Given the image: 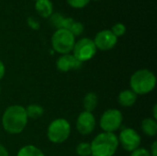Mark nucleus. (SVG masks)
Here are the masks:
<instances>
[{
	"instance_id": "f257e3e1",
	"label": "nucleus",
	"mask_w": 157,
	"mask_h": 156,
	"mask_svg": "<svg viewBox=\"0 0 157 156\" xmlns=\"http://www.w3.org/2000/svg\"><path fill=\"white\" fill-rule=\"evenodd\" d=\"M28 120L25 108L20 105H12L7 107L3 113L2 126L9 134H19L25 130Z\"/></svg>"
},
{
	"instance_id": "f03ea898",
	"label": "nucleus",
	"mask_w": 157,
	"mask_h": 156,
	"mask_svg": "<svg viewBox=\"0 0 157 156\" xmlns=\"http://www.w3.org/2000/svg\"><path fill=\"white\" fill-rule=\"evenodd\" d=\"M90 144L92 156H113L120 145L115 133L104 131L98 134Z\"/></svg>"
},
{
	"instance_id": "7ed1b4c3",
	"label": "nucleus",
	"mask_w": 157,
	"mask_h": 156,
	"mask_svg": "<svg viewBox=\"0 0 157 156\" xmlns=\"http://www.w3.org/2000/svg\"><path fill=\"white\" fill-rule=\"evenodd\" d=\"M130 86L137 96L149 94L156 86L155 74L148 69H140L131 76Z\"/></svg>"
},
{
	"instance_id": "20e7f679",
	"label": "nucleus",
	"mask_w": 157,
	"mask_h": 156,
	"mask_svg": "<svg viewBox=\"0 0 157 156\" xmlns=\"http://www.w3.org/2000/svg\"><path fill=\"white\" fill-rule=\"evenodd\" d=\"M71 125L69 121L63 118H58L52 120L47 129V137L52 143H63L70 136Z\"/></svg>"
},
{
	"instance_id": "39448f33",
	"label": "nucleus",
	"mask_w": 157,
	"mask_h": 156,
	"mask_svg": "<svg viewBox=\"0 0 157 156\" xmlns=\"http://www.w3.org/2000/svg\"><path fill=\"white\" fill-rule=\"evenodd\" d=\"M52 49L60 53L67 54L73 51L74 45L75 43V37L67 29H59L54 31L52 36Z\"/></svg>"
},
{
	"instance_id": "423d86ee",
	"label": "nucleus",
	"mask_w": 157,
	"mask_h": 156,
	"mask_svg": "<svg viewBox=\"0 0 157 156\" xmlns=\"http://www.w3.org/2000/svg\"><path fill=\"white\" fill-rule=\"evenodd\" d=\"M97 47L94 43V40L90 38H82L75 41L72 54L79 62L84 63L91 60L97 53Z\"/></svg>"
},
{
	"instance_id": "0eeeda50",
	"label": "nucleus",
	"mask_w": 157,
	"mask_h": 156,
	"mask_svg": "<svg viewBox=\"0 0 157 156\" xmlns=\"http://www.w3.org/2000/svg\"><path fill=\"white\" fill-rule=\"evenodd\" d=\"M123 121L122 113L117 108H109L103 112L99 120V126L104 132L114 133L118 131Z\"/></svg>"
},
{
	"instance_id": "6e6552de",
	"label": "nucleus",
	"mask_w": 157,
	"mask_h": 156,
	"mask_svg": "<svg viewBox=\"0 0 157 156\" xmlns=\"http://www.w3.org/2000/svg\"><path fill=\"white\" fill-rule=\"evenodd\" d=\"M119 144L121 145V147L127 151V152H132L140 147L141 145V136L140 134L132 128L124 129L121 131L119 137H118Z\"/></svg>"
},
{
	"instance_id": "1a4fd4ad",
	"label": "nucleus",
	"mask_w": 157,
	"mask_h": 156,
	"mask_svg": "<svg viewBox=\"0 0 157 156\" xmlns=\"http://www.w3.org/2000/svg\"><path fill=\"white\" fill-rule=\"evenodd\" d=\"M76 130L81 135H89L96 128L97 121L92 112L82 111L76 119Z\"/></svg>"
},
{
	"instance_id": "9d476101",
	"label": "nucleus",
	"mask_w": 157,
	"mask_h": 156,
	"mask_svg": "<svg viewBox=\"0 0 157 156\" xmlns=\"http://www.w3.org/2000/svg\"><path fill=\"white\" fill-rule=\"evenodd\" d=\"M93 40L98 50L109 51L116 46L118 38L112 33L110 29H103L96 34Z\"/></svg>"
},
{
	"instance_id": "9b49d317",
	"label": "nucleus",
	"mask_w": 157,
	"mask_h": 156,
	"mask_svg": "<svg viewBox=\"0 0 157 156\" xmlns=\"http://www.w3.org/2000/svg\"><path fill=\"white\" fill-rule=\"evenodd\" d=\"M83 63L79 62L75 57L71 54H63L56 61V68L62 73H67L69 71L79 70L82 67Z\"/></svg>"
},
{
	"instance_id": "f8f14e48",
	"label": "nucleus",
	"mask_w": 157,
	"mask_h": 156,
	"mask_svg": "<svg viewBox=\"0 0 157 156\" xmlns=\"http://www.w3.org/2000/svg\"><path fill=\"white\" fill-rule=\"evenodd\" d=\"M35 10L43 18H48L53 13V4L51 0L35 1Z\"/></svg>"
},
{
	"instance_id": "ddd939ff",
	"label": "nucleus",
	"mask_w": 157,
	"mask_h": 156,
	"mask_svg": "<svg viewBox=\"0 0 157 156\" xmlns=\"http://www.w3.org/2000/svg\"><path fill=\"white\" fill-rule=\"evenodd\" d=\"M137 101V95L131 89H125L121 91L118 96V102L121 106L130 108Z\"/></svg>"
},
{
	"instance_id": "4468645a",
	"label": "nucleus",
	"mask_w": 157,
	"mask_h": 156,
	"mask_svg": "<svg viewBox=\"0 0 157 156\" xmlns=\"http://www.w3.org/2000/svg\"><path fill=\"white\" fill-rule=\"evenodd\" d=\"M143 132L149 137H154L157 133L156 120L153 118H145L141 124Z\"/></svg>"
},
{
	"instance_id": "2eb2a0df",
	"label": "nucleus",
	"mask_w": 157,
	"mask_h": 156,
	"mask_svg": "<svg viewBox=\"0 0 157 156\" xmlns=\"http://www.w3.org/2000/svg\"><path fill=\"white\" fill-rule=\"evenodd\" d=\"M98 103V97L94 92L87 93L83 98V108L85 111L92 112L96 109Z\"/></svg>"
},
{
	"instance_id": "dca6fc26",
	"label": "nucleus",
	"mask_w": 157,
	"mask_h": 156,
	"mask_svg": "<svg viewBox=\"0 0 157 156\" xmlns=\"http://www.w3.org/2000/svg\"><path fill=\"white\" fill-rule=\"evenodd\" d=\"M25 109H26L28 119L38 120L41 118L44 114V108L40 105H38V104H30Z\"/></svg>"
},
{
	"instance_id": "f3484780",
	"label": "nucleus",
	"mask_w": 157,
	"mask_h": 156,
	"mask_svg": "<svg viewBox=\"0 0 157 156\" xmlns=\"http://www.w3.org/2000/svg\"><path fill=\"white\" fill-rule=\"evenodd\" d=\"M17 156H45L44 154L42 153V151L38 148L37 146L29 144V145H25L23 147H21L18 152Z\"/></svg>"
},
{
	"instance_id": "a211bd4d",
	"label": "nucleus",
	"mask_w": 157,
	"mask_h": 156,
	"mask_svg": "<svg viewBox=\"0 0 157 156\" xmlns=\"http://www.w3.org/2000/svg\"><path fill=\"white\" fill-rule=\"evenodd\" d=\"M75 152L79 156H91V144L89 143H80L76 146Z\"/></svg>"
},
{
	"instance_id": "6ab92c4d",
	"label": "nucleus",
	"mask_w": 157,
	"mask_h": 156,
	"mask_svg": "<svg viewBox=\"0 0 157 156\" xmlns=\"http://www.w3.org/2000/svg\"><path fill=\"white\" fill-rule=\"evenodd\" d=\"M49 18H50V24H51L52 27L55 28L56 29H62L63 21V18H64V17L63 15H61L60 13L55 12V13H52Z\"/></svg>"
},
{
	"instance_id": "aec40b11",
	"label": "nucleus",
	"mask_w": 157,
	"mask_h": 156,
	"mask_svg": "<svg viewBox=\"0 0 157 156\" xmlns=\"http://www.w3.org/2000/svg\"><path fill=\"white\" fill-rule=\"evenodd\" d=\"M110 30L112 31V33L117 38H119V37H121V36H123L125 34V32H126V26L123 23H116L115 25L112 26Z\"/></svg>"
},
{
	"instance_id": "412c9836",
	"label": "nucleus",
	"mask_w": 157,
	"mask_h": 156,
	"mask_svg": "<svg viewBox=\"0 0 157 156\" xmlns=\"http://www.w3.org/2000/svg\"><path fill=\"white\" fill-rule=\"evenodd\" d=\"M69 31H70L75 37L80 36V35L84 32V25H83L81 22L75 21V22H74L73 25L71 26Z\"/></svg>"
},
{
	"instance_id": "4be33fe9",
	"label": "nucleus",
	"mask_w": 157,
	"mask_h": 156,
	"mask_svg": "<svg viewBox=\"0 0 157 156\" xmlns=\"http://www.w3.org/2000/svg\"><path fill=\"white\" fill-rule=\"evenodd\" d=\"M66 2L70 6L74 8L81 9V8L86 7L89 4L90 0H66Z\"/></svg>"
},
{
	"instance_id": "5701e85b",
	"label": "nucleus",
	"mask_w": 157,
	"mask_h": 156,
	"mask_svg": "<svg viewBox=\"0 0 157 156\" xmlns=\"http://www.w3.org/2000/svg\"><path fill=\"white\" fill-rule=\"evenodd\" d=\"M27 22H28L29 27L30 29H34V30H38V29H40V21H39L35 17H32V16L29 17Z\"/></svg>"
},
{
	"instance_id": "b1692460",
	"label": "nucleus",
	"mask_w": 157,
	"mask_h": 156,
	"mask_svg": "<svg viewBox=\"0 0 157 156\" xmlns=\"http://www.w3.org/2000/svg\"><path fill=\"white\" fill-rule=\"evenodd\" d=\"M130 156H151V154L147 149L143 148V147H139L136 150L132 151Z\"/></svg>"
},
{
	"instance_id": "393cba45",
	"label": "nucleus",
	"mask_w": 157,
	"mask_h": 156,
	"mask_svg": "<svg viewBox=\"0 0 157 156\" xmlns=\"http://www.w3.org/2000/svg\"><path fill=\"white\" fill-rule=\"evenodd\" d=\"M74 22H75V19L73 17H64L63 21V25H62V29L69 30Z\"/></svg>"
},
{
	"instance_id": "a878e982",
	"label": "nucleus",
	"mask_w": 157,
	"mask_h": 156,
	"mask_svg": "<svg viewBox=\"0 0 157 156\" xmlns=\"http://www.w3.org/2000/svg\"><path fill=\"white\" fill-rule=\"evenodd\" d=\"M150 154L151 156H157V143L154 142L151 148H150Z\"/></svg>"
},
{
	"instance_id": "bb28decb",
	"label": "nucleus",
	"mask_w": 157,
	"mask_h": 156,
	"mask_svg": "<svg viewBox=\"0 0 157 156\" xmlns=\"http://www.w3.org/2000/svg\"><path fill=\"white\" fill-rule=\"evenodd\" d=\"M5 73H6V67H5V64H4V63L0 60V80L4 77Z\"/></svg>"
},
{
	"instance_id": "cd10ccee",
	"label": "nucleus",
	"mask_w": 157,
	"mask_h": 156,
	"mask_svg": "<svg viewBox=\"0 0 157 156\" xmlns=\"http://www.w3.org/2000/svg\"><path fill=\"white\" fill-rule=\"evenodd\" d=\"M0 156H8V152L6 148L0 143Z\"/></svg>"
},
{
	"instance_id": "c85d7f7f",
	"label": "nucleus",
	"mask_w": 157,
	"mask_h": 156,
	"mask_svg": "<svg viewBox=\"0 0 157 156\" xmlns=\"http://www.w3.org/2000/svg\"><path fill=\"white\" fill-rule=\"evenodd\" d=\"M156 110H157V106L156 105H155V106H154V109H153V113H154V117H153V119H155V120H156L157 119Z\"/></svg>"
},
{
	"instance_id": "c756f323",
	"label": "nucleus",
	"mask_w": 157,
	"mask_h": 156,
	"mask_svg": "<svg viewBox=\"0 0 157 156\" xmlns=\"http://www.w3.org/2000/svg\"><path fill=\"white\" fill-rule=\"evenodd\" d=\"M1 91H2V87H1V85H0V95H1Z\"/></svg>"
},
{
	"instance_id": "7c9ffc66",
	"label": "nucleus",
	"mask_w": 157,
	"mask_h": 156,
	"mask_svg": "<svg viewBox=\"0 0 157 156\" xmlns=\"http://www.w3.org/2000/svg\"><path fill=\"white\" fill-rule=\"evenodd\" d=\"M93 1H100V0H93Z\"/></svg>"
},
{
	"instance_id": "2f4dec72",
	"label": "nucleus",
	"mask_w": 157,
	"mask_h": 156,
	"mask_svg": "<svg viewBox=\"0 0 157 156\" xmlns=\"http://www.w3.org/2000/svg\"><path fill=\"white\" fill-rule=\"evenodd\" d=\"M34 1H37V0H34Z\"/></svg>"
},
{
	"instance_id": "473e14b6",
	"label": "nucleus",
	"mask_w": 157,
	"mask_h": 156,
	"mask_svg": "<svg viewBox=\"0 0 157 156\" xmlns=\"http://www.w3.org/2000/svg\"><path fill=\"white\" fill-rule=\"evenodd\" d=\"M91 156H92V155H91Z\"/></svg>"
}]
</instances>
